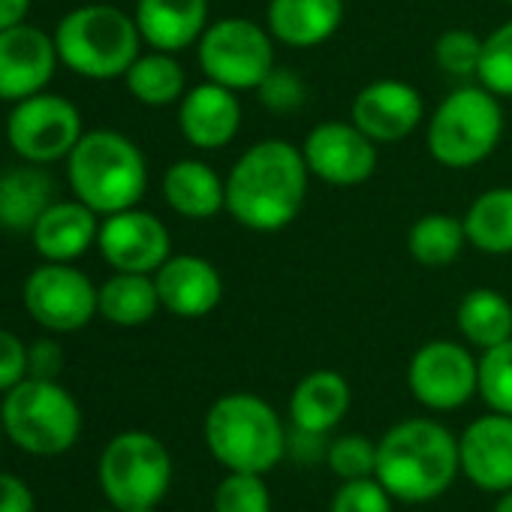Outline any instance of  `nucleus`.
Listing matches in <instances>:
<instances>
[{"mask_svg": "<svg viewBox=\"0 0 512 512\" xmlns=\"http://www.w3.org/2000/svg\"><path fill=\"white\" fill-rule=\"evenodd\" d=\"M311 169L287 139L253 142L226 175V214L250 232L287 229L308 196Z\"/></svg>", "mask_w": 512, "mask_h": 512, "instance_id": "obj_1", "label": "nucleus"}, {"mask_svg": "<svg viewBox=\"0 0 512 512\" xmlns=\"http://www.w3.org/2000/svg\"><path fill=\"white\" fill-rule=\"evenodd\" d=\"M461 473L458 437L428 416L401 419L377 440V479L395 503H431Z\"/></svg>", "mask_w": 512, "mask_h": 512, "instance_id": "obj_2", "label": "nucleus"}, {"mask_svg": "<svg viewBox=\"0 0 512 512\" xmlns=\"http://www.w3.org/2000/svg\"><path fill=\"white\" fill-rule=\"evenodd\" d=\"M202 437L220 467L266 476L287 458L290 431L266 398L253 392H229L208 407Z\"/></svg>", "mask_w": 512, "mask_h": 512, "instance_id": "obj_3", "label": "nucleus"}, {"mask_svg": "<svg viewBox=\"0 0 512 512\" xmlns=\"http://www.w3.org/2000/svg\"><path fill=\"white\" fill-rule=\"evenodd\" d=\"M67 181L79 202L100 217L136 208L148 190L142 148L118 130H85L67 157Z\"/></svg>", "mask_w": 512, "mask_h": 512, "instance_id": "obj_4", "label": "nucleus"}, {"mask_svg": "<svg viewBox=\"0 0 512 512\" xmlns=\"http://www.w3.org/2000/svg\"><path fill=\"white\" fill-rule=\"evenodd\" d=\"M52 37L61 64L91 82L124 79L145 46L136 19L112 4H85L70 10Z\"/></svg>", "mask_w": 512, "mask_h": 512, "instance_id": "obj_5", "label": "nucleus"}, {"mask_svg": "<svg viewBox=\"0 0 512 512\" xmlns=\"http://www.w3.org/2000/svg\"><path fill=\"white\" fill-rule=\"evenodd\" d=\"M4 434L28 455L58 458L82 434V407L58 380L25 377L0 401Z\"/></svg>", "mask_w": 512, "mask_h": 512, "instance_id": "obj_6", "label": "nucleus"}, {"mask_svg": "<svg viewBox=\"0 0 512 512\" xmlns=\"http://www.w3.org/2000/svg\"><path fill=\"white\" fill-rule=\"evenodd\" d=\"M500 136V97L482 85H461L431 112L425 127V148L431 160L446 169H470L494 154Z\"/></svg>", "mask_w": 512, "mask_h": 512, "instance_id": "obj_7", "label": "nucleus"}, {"mask_svg": "<svg viewBox=\"0 0 512 512\" xmlns=\"http://www.w3.org/2000/svg\"><path fill=\"white\" fill-rule=\"evenodd\" d=\"M97 479L112 509L160 506L172 485V455L148 431H121L100 452Z\"/></svg>", "mask_w": 512, "mask_h": 512, "instance_id": "obj_8", "label": "nucleus"}, {"mask_svg": "<svg viewBox=\"0 0 512 512\" xmlns=\"http://www.w3.org/2000/svg\"><path fill=\"white\" fill-rule=\"evenodd\" d=\"M196 61L208 82L229 91H256L275 67V37L241 16L217 19L196 43Z\"/></svg>", "mask_w": 512, "mask_h": 512, "instance_id": "obj_9", "label": "nucleus"}, {"mask_svg": "<svg viewBox=\"0 0 512 512\" xmlns=\"http://www.w3.org/2000/svg\"><path fill=\"white\" fill-rule=\"evenodd\" d=\"M82 112L73 100L61 94L40 91L28 100L13 103L7 115V142L25 160L37 166H52L70 157L82 139Z\"/></svg>", "mask_w": 512, "mask_h": 512, "instance_id": "obj_10", "label": "nucleus"}, {"mask_svg": "<svg viewBox=\"0 0 512 512\" xmlns=\"http://www.w3.org/2000/svg\"><path fill=\"white\" fill-rule=\"evenodd\" d=\"M94 281L73 263H43L22 287V302L28 317L52 335H70L85 329L97 311Z\"/></svg>", "mask_w": 512, "mask_h": 512, "instance_id": "obj_11", "label": "nucleus"}, {"mask_svg": "<svg viewBox=\"0 0 512 512\" xmlns=\"http://www.w3.org/2000/svg\"><path fill=\"white\" fill-rule=\"evenodd\" d=\"M413 398L431 413H452L479 395V359L458 341H428L407 365Z\"/></svg>", "mask_w": 512, "mask_h": 512, "instance_id": "obj_12", "label": "nucleus"}, {"mask_svg": "<svg viewBox=\"0 0 512 512\" xmlns=\"http://www.w3.org/2000/svg\"><path fill=\"white\" fill-rule=\"evenodd\" d=\"M97 250L115 272L154 275L172 256V235L157 214L136 205L100 220Z\"/></svg>", "mask_w": 512, "mask_h": 512, "instance_id": "obj_13", "label": "nucleus"}, {"mask_svg": "<svg viewBox=\"0 0 512 512\" xmlns=\"http://www.w3.org/2000/svg\"><path fill=\"white\" fill-rule=\"evenodd\" d=\"M311 178L332 187L365 184L377 172V142H371L353 121H323L302 142Z\"/></svg>", "mask_w": 512, "mask_h": 512, "instance_id": "obj_14", "label": "nucleus"}, {"mask_svg": "<svg viewBox=\"0 0 512 512\" xmlns=\"http://www.w3.org/2000/svg\"><path fill=\"white\" fill-rule=\"evenodd\" d=\"M61 58L55 37L22 22L0 31V100L19 103L49 88Z\"/></svg>", "mask_w": 512, "mask_h": 512, "instance_id": "obj_15", "label": "nucleus"}, {"mask_svg": "<svg viewBox=\"0 0 512 512\" xmlns=\"http://www.w3.org/2000/svg\"><path fill=\"white\" fill-rule=\"evenodd\" d=\"M425 118L422 94L401 79H374L356 91L350 121L377 145L404 142Z\"/></svg>", "mask_w": 512, "mask_h": 512, "instance_id": "obj_16", "label": "nucleus"}, {"mask_svg": "<svg viewBox=\"0 0 512 512\" xmlns=\"http://www.w3.org/2000/svg\"><path fill=\"white\" fill-rule=\"evenodd\" d=\"M461 476L479 491L500 494L512 488V416L488 410L458 437Z\"/></svg>", "mask_w": 512, "mask_h": 512, "instance_id": "obj_17", "label": "nucleus"}, {"mask_svg": "<svg viewBox=\"0 0 512 512\" xmlns=\"http://www.w3.org/2000/svg\"><path fill=\"white\" fill-rule=\"evenodd\" d=\"M160 308L178 320H202L223 299V278L196 253H172L169 260L154 272Z\"/></svg>", "mask_w": 512, "mask_h": 512, "instance_id": "obj_18", "label": "nucleus"}, {"mask_svg": "<svg viewBox=\"0 0 512 512\" xmlns=\"http://www.w3.org/2000/svg\"><path fill=\"white\" fill-rule=\"evenodd\" d=\"M178 130L199 151L226 148L241 130V100L217 82H202L187 88L178 103Z\"/></svg>", "mask_w": 512, "mask_h": 512, "instance_id": "obj_19", "label": "nucleus"}, {"mask_svg": "<svg viewBox=\"0 0 512 512\" xmlns=\"http://www.w3.org/2000/svg\"><path fill=\"white\" fill-rule=\"evenodd\" d=\"M34 241V250L43 256V263H76L91 247H97L100 235V214L88 208L85 202L73 199H55L34 229L28 232Z\"/></svg>", "mask_w": 512, "mask_h": 512, "instance_id": "obj_20", "label": "nucleus"}, {"mask_svg": "<svg viewBox=\"0 0 512 512\" xmlns=\"http://www.w3.org/2000/svg\"><path fill=\"white\" fill-rule=\"evenodd\" d=\"M133 19L148 49L172 55L196 46L211 25L208 0H139Z\"/></svg>", "mask_w": 512, "mask_h": 512, "instance_id": "obj_21", "label": "nucleus"}, {"mask_svg": "<svg viewBox=\"0 0 512 512\" xmlns=\"http://www.w3.org/2000/svg\"><path fill=\"white\" fill-rule=\"evenodd\" d=\"M344 25V0H269L266 28L290 49L329 43Z\"/></svg>", "mask_w": 512, "mask_h": 512, "instance_id": "obj_22", "label": "nucleus"}, {"mask_svg": "<svg viewBox=\"0 0 512 512\" xmlns=\"http://www.w3.org/2000/svg\"><path fill=\"white\" fill-rule=\"evenodd\" d=\"M353 392L344 374L317 368L305 374L290 395V422L305 431L332 434L350 413Z\"/></svg>", "mask_w": 512, "mask_h": 512, "instance_id": "obj_23", "label": "nucleus"}, {"mask_svg": "<svg viewBox=\"0 0 512 512\" xmlns=\"http://www.w3.org/2000/svg\"><path fill=\"white\" fill-rule=\"evenodd\" d=\"M166 205L187 220H211L226 211V178L202 160H178L163 172Z\"/></svg>", "mask_w": 512, "mask_h": 512, "instance_id": "obj_24", "label": "nucleus"}, {"mask_svg": "<svg viewBox=\"0 0 512 512\" xmlns=\"http://www.w3.org/2000/svg\"><path fill=\"white\" fill-rule=\"evenodd\" d=\"M55 202V181L46 166L22 163L0 172V226L31 232L40 214Z\"/></svg>", "mask_w": 512, "mask_h": 512, "instance_id": "obj_25", "label": "nucleus"}, {"mask_svg": "<svg viewBox=\"0 0 512 512\" xmlns=\"http://www.w3.org/2000/svg\"><path fill=\"white\" fill-rule=\"evenodd\" d=\"M97 311L106 323L121 329H136L151 323L160 311L154 275L115 272L97 293Z\"/></svg>", "mask_w": 512, "mask_h": 512, "instance_id": "obj_26", "label": "nucleus"}, {"mask_svg": "<svg viewBox=\"0 0 512 512\" xmlns=\"http://www.w3.org/2000/svg\"><path fill=\"white\" fill-rule=\"evenodd\" d=\"M124 85L130 91V97L148 109H166L181 103V97L187 94V76L184 67L178 64V58L172 52H142L130 70L124 73Z\"/></svg>", "mask_w": 512, "mask_h": 512, "instance_id": "obj_27", "label": "nucleus"}, {"mask_svg": "<svg viewBox=\"0 0 512 512\" xmlns=\"http://www.w3.org/2000/svg\"><path fill=\"white\" fill-rule=\"evenodd\" d=\"M455 326L470 347L491 350L512 338V302L491 287H476L458 302Z\"/></svg>", "mask_w": 512, "mask_h": 512, "instance_id": "obj_28", "label": "nucleus"}, {"mask_svg": "<svg viewBox=\"0 0 512 512\" xmlns=\"http://www.w3.org/2000/svg\"><path fill=\"white\" fill-rule=\"evenodd\" d=\"M464 220L467 244L488 256L512 253V187H491L479 193Z\"/></svg>", "mask_w": 512, "mask_h": 512, "instance_id": "obj_29", "label": "nucleus"}, {"mask_svg": "<svg viewBox=\"0 0 512 512\" xmlns=\"http://www.w3.org/2000/svg\"><path fill=\"white\" fill-rule=\"evenodd\" d=\"M464 244H467L464 220L455 214H446V211L422 214L407 232V250H410L413 260L425 269L452 266L461 256Z\"/></svg>", "mask_w": 512, "mask_h": 512, "instance_id": "obj_30", "label": "nucleus"}, {"mask_svg": "<svg viewBox=\"0 0 512 512\" xmlns=\"http://www.w3.org/2000/svg\"><path fill=\"white\" fill-rule=\"evenodd\" d=\"M211 512H272V491L263 473H226L211 497Z\"/></svg>", "mask_w": 512, "mask_h": 512, "instance_id": "obj_31", "label": "nucleus"}, {"mask_svg": "<svg viewBox=\"0 0 512 512\" xmlns=\"http://www.w3.org/2000/svg\"><path fill=\"white\" fill-rule=\"evenodd\" d=\"M479 398L488 410L512 416V338L482 350L479 356Z\"/></svg>", "mask_w": 512, "mask_h": 512, "instance_id": "obj_32", "label": "nucleus"}, {"mask_svg": "<svg viewBox=\"0 0 512 512\" xmlns=\"http://www.w3.org/2000/svg\"><path fill=\"white\" fill-rule=\"evenodd\" d=\"M476 82L497 97H512V19L482 40V61Z\"/></svg>", "mask_w": 512, "mask_h": 512, "instance_id": "obj_33", "label": "nucleus"}, {"mask_svg": "<svg viewBox=\"0 0 512 512\" xmlns=\"http://www.w3.org/2000/svg\"><path fill=\"white\" fill-rule=\"evenodd\" d=\"M326 467L341 479H365L377 473V440H368L362 434H341L329 440Z\"/></svg>", "mask_w": 512, "mask_h": 512, "instance_id": "obj_34", "label": "nucleus"}, {"mask_svg": "<svg viewBox=\"0 0 512 512\" xmlns=\"http://www.w3.org/2000/svg\"><path fill=\"white\" fill-rule=\"evenodd\" d=\"M482 61V40L473 31L452 28L434 43V64L452 79H476Z\"/></svg>", "mask_w": 512, "mask_h": 512, "instance_id": "obj_35", "label": "nucleus"}, {"mask_svg": "<svg viewBox=\"0 0 512 512\" xmlns=\"http://www.w3.org/2000/svg\"><path fill=\"white\" fill-rule=\"evenodd\" d=\"M329 512H395V497L380 485L377 476L350 479L332 494Z\"/></svg>", "mask_w": 512, "mask_h": 512, "instance_id": "obj_36", "label": "nucleus"}, {"mask_svg": "<svg viewBox=\"0 0 512 512\" xmlns=\"http://www.w3.org/2000/svg\"><path fill=\"white\" fill-rule=\"evenodd\" d=\"M256 97H260V103L278 115H287V112H296L305 106L308 100V85L305 79L290 70V67H272V73L260 82V88H256Z\"/></svg>", "mask_w": 512, "mask_h": 512, "instance_id": "obj_37", "label": "nucleus"}, {"mask_svg": "<svg viewBox=\"0 0 512 512\" xmlns=\"http://www.w3.org/2000/svg\"><path fill=\"white\" fill-rule=\"evenodd\" d=\"M28 377V344L10 332L0 329V395H7Z\"/></svg>", "mask_w": 512, "mask_h": 512, "instance_id": "obj_38", "label": "nucleus"}, {"mask_svg": "<svg viewBox=\"0 0 512 512\" xmlns=\"http://www.w3.org/2000/svg\"><path fill=\"white\" fill-rule=\"evenodd\" d=\"M64 371V350L52 338H40L28 344V377L40 380H58Z\"/></svg>", "mask_w": 512, "mask_h": 512, "instance_id": "obj_39", "label": "nucleus"}, {"mask_svg": "<svg viewBox=\"0 0 512 512\" xmlns=\"http://www.w3.org/2000/svg\"><path fill=\"white\" fill-rule=\"evenodd\" d=\"M326 452H329V434H317L293 425L287 440V455H293L302 464H314V461H326Z\"/></svg>", "mask_w": 512, "mask_h": 512, "instance_id": "obj_40", "label": "nucleus"}, {"mask_svg": "<svg viewBox=\"0 0 512 512\" xmlns=\"http://www.w3.org/2000/svg\"><path fill=\"white\" fill-rule=\"evenodd\" d=\"M0 512H37V497L25 479L0 473Z\"/></svg>", "mask_w": 512, "mask_h": 512, "instance_id": "obj_41", "label": "nucleus"}, {"mask_svg": "<svg viewBox=\"0 0 512 512\" xmlns=\"http://www.w3.org/2000/svg\"><path fill=\"white\" fill-rule=\"evenodd\" d=\"M31 0H0V31L28 22Z\"/></svg>", "mask_w": 512, "mask_h": 512, "instance_id": "obj_42", "label": "nucleus"}, {"mask_svg": "<svg viewBox=\"0 0 512 512\" xmlns=\"http://www.w3.org/2000/svg\"><path fill=\"white\" fill-rule=\"evenodd\" d=\"M491 512H512V488H506V491L497 494V503H494Z\"/></svg>", "mask_w": 512, "mask_h": 512, "instance_id": "obj_43", "label": "nucleus"}, {"mask_svg": "<svg viewBox=\"0 0 512 512\" xmlns=\"http://www.w3.org/2000/svg\"><path fill=\"white\" fill-rule=\"evenodd\" d=\"M115 512H157V506H139V509H115Z\"/></svg>", "mask_w": 512, "mask_h": 512, "instance_id": "obj_44", "label": "nucleus"}, {"mask_svg": "<svg viewBox=\"0 0 512 512\" xmlns=\"http://www.w3.org/2000/svg\"><path fill=\"white\" fill-rule=\"evenodd\" d=\"M7 434H4V422H0V440H4Z\"/></svg>", "mask_w": 512, "mask_h": 512, "instance_id": "obj_45", "label": "nucleus"}, {"mask_svg": "<svg viewBox=\"0 0 512 512\" xmlns=\"http://www.w3.org/2000/svg\"><path fill=\"white\" fill-rule=\"evenodd\" d=\"M503 4H512V0H503Z\"/></svg>", "mask_w": 512, "mask_h": 512, "instance_id": "obj_46", "label": "nucleus"}]
</instances>
